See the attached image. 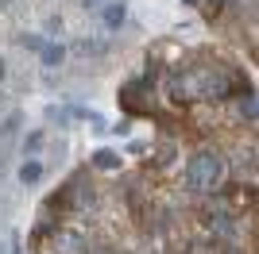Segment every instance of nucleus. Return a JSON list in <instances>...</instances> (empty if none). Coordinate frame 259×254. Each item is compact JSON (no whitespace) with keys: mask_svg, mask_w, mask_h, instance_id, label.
Returning a JSON list of instances; mask_svg holds the SVG:
<instances>
[{"mask_svg":"<svg viewBox=\"0 0 259 254\" xmlns=\"http://www.w3.org/2000/svg\"><path fill=\"white\" fill-rule=\"evenodd\" d=\"M51 243H54V250H58V254H89L85 235H81V231H74V227H58Z\"/></svg>","mask_w":259,"mask_h":254,"instance_id":"3","label":"nucleus"},{"mask_svg":"<svg viewBox=\"0 0 259 254\" xmlns=\"http://www.w3.org/2000/svg\"><path fill=\"white\" fill-rule=\"evenodd\" d=\"M124 20H128V4H124V0H112L105 12H97V23L105 27V31H120Z\"/></svg>","mask_w":259,"mask_h":254,"instance_id":"4","label":"nucleus"},{"mask_svg":"<svg viewBox=\"0 0 259 254\" xmlns=\"http://www.w3.org/2000/svg\"><path fill=\"white\" fill-rule=\"evenodd\" d=\"M43 143H47L43 131H27V139H23V154H27V158H35V154L43 150Z\"/></svg>","mask_w":259,"mask_h":254,"instance_id":"9","label":"nucleus"},{"mask_svg":"<svg viewBox=\"0 0 259 254\" xmlns=\"http://www.w3.org/2000/svg\"><path fill=\"white\" fill-rule=\"evenodd\" d=\"M43 173H47V166L39 158H27L20 166V185H27V189H35V185H39V181H43Z\"/></svg>","mask_w":259,"mask_h":254,"instance_id":"5","label":"nucleus"},{"mask_svg":"<svg viewBox=\"0 0 259 254\" xmlns=\"http://www.w3.org/2000/svg\"><path fill=\"white\" fill-rule=\"evenodd\" d=\"M81 4H85V8H89V12H105V8H108V4H112V0H81Z\"/></svg>","mask_w":259,"mask_h":254,"instance_id":"11","label":"nucleus"},{"mask_svg":"<svg viewBox=\"0 0 259 254\" xmlns=\"http://www.w3.org/2000/svg\"><path fill=\"white\" fill-rule=\"evenodd\" d=\"M4 77H8V62H4V54H0V85H4Z\"/></svg>","mask_w":259,"mask_h":254,"instance_id":"12","label":"nucleus"},{"mask_svg":"<svg viewBox=\"0 0 259 254\" xmlns=\"http://www.w3.org/2000/svg\"><path fill=\"white\" fill-rule=\"evenodd\" d=\"M39 62H43L47 70L62 66V62H66V46H62V42H54V39H47V42H43V50H39Z\"/></svg>","mask_w":259,"mask_h":254,"instance_id":"6","label":"nucleus"},{"mask_svg":"<svg viewBox=\"0 0 259 254\" xmlns=\"http://www.w3.org/2000/svg\"><path fill=\"white\" fill-rule=\"evenodd\" d=\"M0 4H12V0H0Z\"/></svg>","mask_w":259,"mask_h":254,"instance_id":"15","label":"nucleus"},{"mask_svg":"<svg viewBox=\"0 0 259 254\" xmlns=\"http://www.w3.org/2000/svg\"><path fill=\"white\" fill-rule=\"evenodd\" d=\"M225 181V162L217 158L213 150H197L194 158L186 162V185L190 193H213Z\"/></svg>","mask_w":259,"mask_h":254,"instance_id":"1","label":"nucleus"},{"mask_svg":"<svg viewBox=\"0 0 259 254\" xmlns=\"http://www.w3.org/2000/svg\"><path fill=\"white\" fill-rule=\"evenodd\" d=\"M93 169H108V173H116V169H120V154H116V150H108V147L93 150Z\"/></svg>","mask_w":259,"mask_h":254,"instance_id":"7","label":"nucleus"},{"mask_svg":"<svg viewBox=\"0 0 259 254\" xmlns=\"http://www.w3.org/2000/svg\"><path fill=\"white\" fill-rule=\"evenodd\" d=\"M205 231L209 239H217V243H232L236 239V216L228 212V204H209L205 208Z\"/></svg>","mask_w":259,"mask_h":254,"instance_id":"2","label":"nucleus"},{"mask_svg":"<svg viewBox=\"0 0 259 254\" xmlns=\"http://www.w3.org/2000/svg\"><path fill=\"white\" fill-rule=\"evenodd\" d=\"M225 254H240V250H225Z\"/></svg>","mask_w":259,"mask_h":254,"instance_id":"14","label":"nucleus"},{"mask_svg":"<svg viewBox=\"0 0 259 254\" xmlns=\"http://www.w3.org/2000/svg\"><path fill=\"white\" fill-rule=\"evenodd\" d=\"M74 54H81V58H97V54H105V42H97V39H77L74 42Z\"/></svg>","mask_w":259,"mask_h":254,"instance_id":"8","label":"nucleus"},{"mask_svg":"<svg viewBox=\"0 0 259 254\" xmlns=\"http://www.w3.org/2000/svg\"><path fill=\"white\" fill-rule=\"evenodd\" d=\"M240 116H244V119H255V116H259L255 100H244V104H240Z\"/></svg>","mask_w":259,"mask_h":254,"instance_id":"10","label":"nucleus"},{"mask_svg":"<svg viewBox=\"0 0 259 254\" xmlns=\"http://www.w3.org/2000/svg\"><path fill=\"white\" fill-rule=\"evenodd\" d=\"M182 4H186V8H197V4H201V0H182Z\"/></svg>","mask_w":259,"mask_h":254,"instance_id":"13","label":"nucleus"}]
</instances>
